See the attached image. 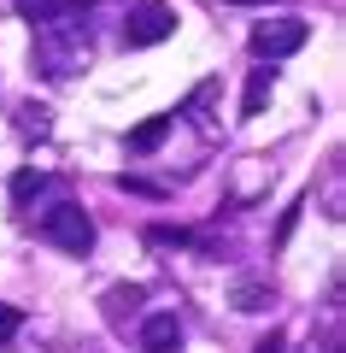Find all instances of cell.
<instances>
[{
	"instance_id": "obj_1",
	"label": "cell",
	"mask_w": 346,
	"mask_h": 353,
	"mask_svg": "<svg viewBox=\"0 0 346 353\" xmlns=\"http://www.w3.org/2000/svg\"><path fill=\"white\" fill-rule=\"evenodd\" d=\"M30 59H36L41 77H53V83H65V77L88 71V59H94V36H88L83 18H47V24H36V48H30Z\"/></svg>"
},
{
	"instance_id": "obj_2",
	"label": "cell",
	"mask_w": 346,
	"mask_h": 353,
	"mask_svg": "<svg viewBox=\"0 0 346 353\" xmlns=\"http://www.w3.org/2000/svg\"><path fill=\"white\" fill-rule=\"evenodd\" d=\"M36 236L53 241L59 253H76V259H83V253H94V218L76 201H53V206L36 212Z\"/></svg>"
},
{
	"instance_id": "obj_3",
	"label": "cell",
	"mask_w": 346,
	"mask_h": 353,
	"mask_svg": "<svg viewBox=\"0 0 346 353\" xmlns=\"http://www.w3.org/2000/svg\"><path fill=\"white\" fill-rule=\"evenodd\" d=\"M176 36V6L164 0H129L124 12V48H159Z\"/></svg>"
},
{
	"instance_id": "obj_4",
	"label": "cell",
	"mask_w": 346,
	"mask_h": 353,
	"mask_svg": "<svg viewBox=\"0 0 346 353\" xmlns=\"http://www.w3.org/2000/svg\"><path fill=\"white\" fill-rule=\"evenodd\" d=\"M305 41H311V24H305V18H294V12L252 24V53H259V59H270V65L288 59V53H299Z\"/></svg>"
},
{
	"instance_id": "obj_5",
	"label": "cell",
	"mask_w": 346,
	"mask_h": 353,
	"mask_svg": "<svg viewBox=\"0 0 346 353\" xmlns=\"http://www.w3.org/2000/svg\"><path fill=\"white\" fill-rule=\"evenodd\" d=\"M141 353H182V318L153 312L147 324H141Z\"/></svg>"
},
{
	"instance_id": "obj_6",
	"label": "cell",
	"mask_w": 346,
	"mask_h": 353,
	"mask_svg": "<svg viewBox=\"0 0 346 353\" xmlns=\"http://www.w3.org/2000/svg\"><path fill=\"white\" fill-rule=\"evenodd\" d=\"M12 118H18V136H30V141H47V136H53V112H47L41 101H24Z\"/></svg>"
},
{
	"instance_id": "obj_7",
	"label": "cell",
	"mask_w": 346,
	"mask_h": 353,
	"mask_svg": "<svg viewBox=\"0 0 346 353\" xmlns=\"http://www.w3.org/2000/svg\"><path fill=\"white\" fill-rule=\"evenodd\" d=\"M141 301H147V289H141V283H118V289H106V318H111V324H124Z\"/></svg>"
},
{
	"instance_id": "obj_8",
	"label": "cell",
	"mask_w": 346,
	"mask_h": 353,
	"mask_svg": "<svg viewBox=\"0 0 346 353\" xmlns=\"http://www.w3.org/2000/svg\"><path fill=\"white\" fill-rule=\"evenodd\" d=\"M47 189H53L47 171H18L12 176V206H18V212H30V201H41Z\"/></svg>"
},
{
	"instance_id": "obj_9",
	"label": "cell",
	"mask_w": 346,
	"mask_h": 353,
	"mask_svg": "<svg viewBox=\"0 0 346 353\" xmlns=\"http://www.w3.org/2000/svg\"><path fill=\"white\" fill-rule=\"evenodd\" d=\"M270 88H276V71H270V65H259L252 83H247V101H241V118H259L264 101H270Z\"/></svg>"
},
{
	"instance_id": "obj_10",
	"label": "cell",
	"mask_w": 346,
	"mask_h": 353,
	"mask_svg": "<svg viewBox=\"0 0 346 353\" xmlns=\"http://www.w3.org/2000/svg\"><path fill=\"white\" fill-rule=\"evenodd\" d=\"M171 124H176V112H164V118H147L141 130H129V153H153L164 136H171Z\"/></svg>"
},
{
	"instance_id": "obj_11",
	"label": "cell",
	"mask_w": 346,
	"mask_h": 353,
	"mask_svg": "<svg viewBox=\"0 0 346 353\" xmlns=\"http://www.w3.org/2000/svg\"><path fill=\"white\" fill-rule=\"evenodd\" d=\"M147 241H153V248H199V236H194V230H182V224H153Z\"/></svg>"
},
{
	"instance_id": "obj_12",
	"label": "cell",
	"mask_w": 346,
	"mask_h": 353,
	"mask_svg": "<svg viewBox=\"0 0 346 353\" xmlns=\"http://www.w3.org/2000/svg\"><path fill=\"white\" fill-rule=\"evenodd\" d=\"M65 12H71L65 0H18V18L24 24H47V18H65Z\"/></svg>"
},
{
	"instance_id": "obj_13",
	"label": "cell",
	"mask_w": 346,
	"mask_h": 353,
	"mask_svg": "<svg viewBox=\"0 0 346 353\" xmlns=\"http://www.w3.org/2000/svg\"><path fill=\"white\" fill-rule=\"evenodd\" d=\"M264 306H270L264 283H235V312H264Z\"/></svg>"
},
{
	"instance_id": "obj_14",
	"label": "cell",
	"mask_w": 346,
	"mask_h": 353,
	"mask_svg": "<svg viewBox=\"0 0 346 353\" xmlns=\"http://www.w3.org/2000/svg\"><path fill=\"white\" fill-rule=\"evenodd\" d=\"M18 324H24V318H18V306H6V301H0V347H6V341L18 336Z\"/></svg>"
},
{
	"instance_id": "obj_15",
	"label": "cell",
	"mask_w": 346,
	"mask_h": 353,
	"mask_svg": "<svg viewBox=\"0 0 346 353\" xmlns=\"http://www.w3.org/2000/svg\"><path fill=\"white\" fill-rule=\"evenodd\" d=\"M282 347H288V341H282V330H270V336H264V341H259L252 353H282Z\"/></svg>"
},
{
	"instance_id": "obj_16",
	"label": "cell",
	"mask_w": 346,
	"mask_h": 353,
	"mask_svg": "<svg viewBox=\"0 0 346 353\" xmlns=\"http://www.w3.org/2000/svg\"><path fill=\"white\" fill-rule=\"evenodd\" d=\"M65 6H83V12H88V6H94V0H65Z\"/></svg>"
}]
</instances>
